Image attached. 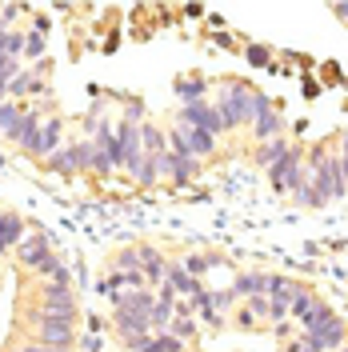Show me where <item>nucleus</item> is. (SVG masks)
I'll use <instances>...</instances> for the list:
<instances>
[{"label": "nucleus", "instance_id": "nucleus-1", "mask_svg": "<svg viewBox=\"0 0 348 352\" xmlns=\"http://www.w3.org/2000/svg\"><path fill=\"white\" fill-rule=\"evenodd\" d=\"M261 112H268V100H264L261 92H248L244 85H228L220 92V104H217V116L224 132L240 129V124H252Z\"/></svg>", "mask_w": 348, "mask_h": 352}, {"label": "nucleus", "instance_id": "nucleus-2", "mask_svg": "<svg viewBox=\"0 0 348 352\" xmlns=\"http://www.w3.org/2000/svg\"><path fill=\"white\" fill-rule=\"evenodd\" d=\"M305 344L312 352H340L348 344V324L325 305L312 316V324L305 329Z\"/></svg>", "mask_w": 348, "mask_h": 352}, {"label": "nucleus", "instance_id": "nucleus-3", "mask_svg": "<svg viewBox=\"0 0 348 352\" xmlns=\"http://www.w3.org/2000/svg\"><path fill=\"white\" fill-rule=\"evenodd\" d=\"M32 329H36V344H48L56 352H68L76 344V320H65V316H44V312H28Z\"/></svg>", "mask_w": 348, "mask_h": 352}, {"label": "nucleus", "instance_id": "nucleus-4", "mask_svg": "<svg viewBox=\"0 0 348 352\" xmlns=\"http://www.w3.org/2000/svg\"><path fill=\"white\" fill-rule=\"evenodd\" d=\"M268 180H272V188H276V192H288V197H292L305 180H312V168L305 164V148H296V144H292L288 156L276 160V164L268 168Z\"/></svg>", "mask_w": 348, "mask_h": 352}, {"label": "nucleus", "instance_id": "nucleus-5", "mask_svg": "<svg viewBox=\"0 0 348 352\" xmlns=\"http://www.w3.org/2000/svg\"><path fill=\"white\" fill-rule=\"evenodd\" d=\"M44 316H65V320H76V296H72V288H56V285H41V308Z\"/></svg>", "mask_w": 348, "mask_h": 352}, {"label": "nucleus", "instance_id": "nucleus-6", "mask_svg": "<svg viewBox=\"0 0 348 352\" xmlns=\"http://www.w3.org/2000/svg\"><path fill=\"white\" fill-rule=\"evenodd\" d=\"M176 124H180V129H204V132H213V136H220V132H224L217 109H208L204 100H196V104H180V112H176Z\"/></svg>", "mask_w": 348, "mask_h": 352}, {"label": "nucleus", "instance_id": "nucleus-7", "mask_svg": "<svg viewBox=\"0 0 348 352\" xmlns=\"http://www.w3.org/2000/svg\"><path fill=\"white\" fill-rule=\"evenodd\" d=\"M156 173L176 180V184H188L200 176V160L196 156H176V153H160L156 156Z\"/></svg>", "mask_w": 348, "mask_h": 352}, {"label": "nucleus", "instance_id": "nucleus-8", "mask_svg": "<svg viewBox=\"0 0 348 352\" xmlns=\"http://www.w3.org/2000/svg\"><path fill=\"white\" fill-rule=\"evenodd\" d=\"M56 148H61V116H48V120L41 124V132H36V140L28 144V156L44 164V160L56 153Z\"/></svg>", "mask_w": 348, "mask_h": 352}, {"label": "nucleus", "instance_id": "nucleus-9", "mask_svg": "<svg viewBox=\"0 0 348 352\" xmlns=\"http://www.w3.org/2000/svg\"><path fill=\"white\" fill-rule=\"evenodd\" d=\"M12 256H17V264H21V268H32V272H36V268L52 256V244L36 232V236H24V241L12 248Z\"/></svg>", "mask_w": 348, "mask_h": 352}, {"label": "nucleus", "instance_id": "nucleus-10", "mask_svg": "<svg viewBox=\"0 0 348 352\" xmlns=\"http://www.w3.org/2000/svg\"><path fill=\"white\" fill-rule=\"evenodd\" d=\"M164 272H168V261L156 252L153 244H140V276L149 288H160L164 285Z\"/></svg>", "mask_w": 348, "mask_h": 352}, {"label": "nucleus", "instance_id": "nucleus-11", "mask_svg": "<svg viewBox=\"0 0 348 352\" xmlns=\"http://www.w3.org/2000/svg\"><path fill=\"white\" fill-rule=\"evenodd\" d=\"M164 285L173 288L176 296H188V300H196V296L204 292V288H200V280H193V276H188L180 264H168V272H164Z\"/></svg>", "mask_w": 348, "mask_h": 352}, {"label": "nucleus", "instance_id": "nucleus-12", "mask_svg": "<svg viewBox=\"0 0 348 352\" xmlns=\"http://www.w3.org/2000/svg\"><path fill=\"white\" fill-rule=\"evenodd\" d=\"M21 241H24V220L17 212H0V256L12 252Z\"/></svg>", "mask_w": 348, "mask_h": 352}, {"label": "nucleus", "instance_id": "nucleus-13", "mask_svg": "<svg viewBox=\"0 0 348 352\" xmlns=\"http://www.w3.org/2000/svg\"><path fill=\"white\" fill-rule=\"evenodd\" d=\"M320 308H325V300H320V296H312V288H301V292H296V300H292V312H288V316H292V320H301V324H312V316H316V312H320Z\"/></svg>", "mask_w": 348, "mask_h": 352}, {"label": "nucleus", "instance_id": "nucleus-14", "mask_svg": "<svg viewBox=\"0 0 348 352\" xmlns=\"http://www.w3.org/2000/svg\"><path fill=\"white\" fill-rule=\"evenodd\" d=\"M41 124H44L41 109H24V112H21V124H17V140H12V144H21V153H28V144L36 140Z\"/></svg>", "mask_w": 348, "mask_h": 352}, {"label": "nucleus", "instance_id": "nucleus-15", "mask_svg": "<svg viewBox=\"0 0 348 352\" xmlns=\"http://www.w3.org/2000/svg\"><path fill=\"white\" fill-rule=\"evenodd\" d=\"M232 292L237 296H268V272H240L237 280H232Z\"/></svg>", "mask_w": 348, "mask_h": 352}, {"label": "nucleus", "instance_id": "nucleus-16", "mask_svg": "<svg viewBox=\"0 0 348 352\" xmlns=\"http://www.w3.org/2000/svg\"><path fill=\"white\" fill-rule=\"evenodd\" d=\"M44 168H48V173H56V176H76V173H80V168H76V153H72V144H61L56 153L44 160Z\"/></svg>", "mask_w": 348, "mask_h": 352}, {"label": "nucleus", "instance_id": "nucleus-17", "mask_svg": "<svg viewBox=\"0 0 348 352\" xmlns=\"http://www.w3.org/2000/svg\"><path fill=\"white\" fill-rule=\"evenodd\" d=\"M281 129H284V116L281 112H261V116H257V120H252V132H257V140H276V136H281Z\"/></svg>", "mask_w": 348, "mask_h": 352}, {"label": "nucleus", "instance_id": "nucleus-18", "mask_svg": "<svg viewBox=\"0 0 348 352\" xmlns=\"http://www.w3.org/2000/svg\"><path fill=\"white\" fill-rule=\"evenodd\" d=\"M184 140H188V153L200 160V156H213L217 153V136L204 129H184Z\"/></svg>", "mask_w": 348, "mask_h": 352}, {"label": "nucleus", "instance_id": "nucleus-19", "mask_svg": "<svg viewBox=\"0 0 348 352\" xmlns=\"http://www.w3.org/2000/svg\"><path fill=\"white\" fill-rule=\"evenodd\" d=\"M288 148H292V144H288L284 136H276V140H264L261 148H257V164H261V168H272L276 160H284V156H288Z\"/></svg>", "mask_w": 348, "mask_h": 352}, {"label": "nucleus", "instance_id": "nucleus-20", "mask_svg": "<svg viewBox=\"0 0 348 352\" xmlns=\"http://www.w3.org/2000/svg\"><path fill=\"white\" fill-rule=\"evenodd\" d=\"M140 148H144V156H160L168 153V140L156 124H140Z\"/></svg>", "mask_w": 348, "mask_h": 352}, {"label": "nucleus", "instance_id": "nucleus-21", "mask_svg": "<svg viewBox=\"0 0 348 352\" xmlns=\"http://www.w3.org/2000/svg\"><path fill=\"white\" fill-rule=\"evenodd\" d=\"M21 104H17V100H4V104H0V132H4V136H8V140H17V124H21Z\"/></svg>", "mask_w": 348, "mask_h": 352}, {"label": "nucleus", "instance_id": "nucleus-22", "mask_svg": "<svg viewBox=\"0 0 348 352\" xmlns=\"http://www.w3.org/2000/svg\"><path fill=\"white\" fill-rule=\"evenodd\" d=\"M41 80H36V72H17L12 80H8V100H21L24 92H36Z\"/></svg>", "mask_w": 348, "mask_h": 352}, {"label": "nucleus", "instance_id": "nucleus-23", "mask_svg": "<svg viewBox=\"0 0 348 352\" xmlns=\"http://www.w3.org/2000/svg\"><path fill=\"white\" fill-rule=\"evenodd\" d=\"M112 264H116V272H140V248H116V256H112Z\"/></svg>", "mask_w": 348, "mask_h": 352}, {"label": "nucleus", "instance_id": "nucleus-24", "mask_svg": "<svg viewBox=\"0 0 348 352\" xmlns=\"http://www.w3.org/2000/svg\"><path fill=\"white\" fill-rule=\"evenodd\" d=\"M292 200H296V204H301V208H325L328 200L320 197V192H316V188H312V180H305V184H301V188H296V192H292Z\"/></svg>", "mask_w": 348, "mask_h": 352}, {"label": "nucleus", "instance_id": "nucleus-25", "mask_svg": "<svg viewBox=\"0 0 348 352\" xmlns=\"http://www.w3.org/2000/svg\"><path fill=\"white\" fill-rule=\"evenodd\" d=\"M168 332H173L180 344H188V340H196V316H173V324H168Z\"/></svg>", "mask_w": 348, "mask_h": 352}, {"label": "nucleus", "instance_id": "nucleus-26", "mask_svg": "<svg viewBox=\"0 0 348 352\" xmlns=\"http://www.w3.org/2000/svg\"><path fill=\"white\" fill-rule=\"evenodd\" d=\"M213 264H220V256H188V261L180 264V268H184V272H188L193 280H200V276H204V272H208Z\"/></svg>", "mask_w": 348, "mask_h": 352}, {"label": "nucleus", "instance_id": "nucleus-27", "mask_svg": "<svg viewBox=\"0 0 348 352\" xmlns=\"http://www.w3.org/2000/svg\"><path fill=\"white\" fill-rule=\"evenodd\" d=\"M24 56H32L36 65L44 60V32L36 28V32H24Z\"/></svg>", "mask_w": 348, "mask_h": 352}, {"label": "nucleus", "instance_id": "nucleus-28", "mask_svg": "<svg viewBox=\"0 0 348 352\" xmlns=\"http://www.w3.org/2000/svg\"><path fill=\"white\" fill-rule=\"evenodd\" d=\"M176 92H180V100H184V104H196V100L204 96V80H180Z\"/></svg>", "mask_w": 348, "mask_h": 352}, {"label": "nucleus", "instance_id": "nucleus-29", "mask_svg": "<svg viewBox=\"0 0 348 352\" xmlns=\"http://www.w3.org/2000/svg\"><path fill=\"white\" fill-rule=\"evenodd\" d=\"M72 153H76V168L80 173H92V140H76Z\"/></svg>", "mask_w": 348, "mask_h": 352}, {"label": "nucleus", "instance_id": "nucleus-30", "mask_svg": "<svg viewBox=\"0 0 348 352\" xmlns=\"http://www.w3.org/2000/svg\"><path fill=\"white\" fill-rule=\"evenodd\" d=\"M4 56H12V60L24 56V32H12V28H8V36H4Z\"/></svg>", "mask_w": 348, "mask_h": 352}, {"label": "nucleus", "instance_id": "nucleus-31", "mask_svg": "<svg viewBox=\"0 0 348 352\" xmlns=\"http://www.w3.org/2000/svg\"><path fill=\"white\" fill-rule=\"evenodd\" d=\"M288 312H292V305L284 300V296H268V320H288Z\"/></svg>", "mask_w": 348, "mask_h": 352}, {"label": "nucleus", "instance_id": "nucleus-32", "mask_svg": "<svg viewBox=\"0 0 348 352\" xmlns=\"http://www.w3.org/2000/svg\"><path fill=\"white\" fill-rule=\"evenodd\" d=\"M160 173H156V156H144L140 160V173H136V184H156Z\"/></svg>", "mask_w": 348, "mask_h": 352}, {"label": "nucleus", "instance_id": "nucleus-33", "mask_svg": "<svg viewBox=\"0 0 348 352\" xmlns=\"http://www.w3.org/2000/svg\"><path fill=\"white\" fill-rule=\"evenodd\" d=\"M244 308H248L257 320H268V296H248V300H244Z\"/></svg>", "mask_w": 348, "mask_h": 352}, {"label": "nucleus", "instance_id": "nucleus-34", "mask_svg": "<svg viewBox=\"0 0 348 352\" xmlns=\"http://www.w3.org/2000/svg\"><path fill=\"white\" fill-rule=\"evenodd\" d=\"M17 16H21V4H4V8H0V21L4 24H12Z\"/></svg>", "mask_w": 348, "mask_h": 352}, {"label": "nucleus", "instance_id": "nucleus-35", "mask_svg": "<svg viewBox=\"0 0 348 352\" xmlns=\"http://www.w3.org/2000/svg\"><path fill=\"white\" fill-rule=\"evenodd\" d=\"M336 156H340V168H345V180H348V136L340 140V148H336Z\"/></svg>", "mask_w": 348, "mask_h": 352}, {"label": "nucleus", "instance_id": "nucleus-36", "mask_svg": "<svg viewBox=\"0 0 348 352\" xmlns=\"http://www.w3.org/2000/svg\"><path fill=\"white\" fill-rule=\"evenodd\" d=\"M140 352H164V332H160V336H153V340H149Z\"/></svg>", "mask_w": 348, "mask_h": 352}, {"label": "nucleus", "instance_id": "nucleus-37", "mask_svg": "<svg viewBox=\"0 0 348 352\" xmlns=\"http://www.w3.org/2000/svg\"><path fill=\"white\" fill-rule=\"evenodd\" d=\"M21 352H56V349H48V344H36V340H28Z\"/></svg>", "mask_w": 348, "mask_h": 352}, {"label": "nucleus", "instance_id": "nucleus-38", "mask_svg": "<svg viewBox=\"0 0 348 352\" xmlns=\"http://www.w3.org/2000/svg\"><path fill=\"white\" fill-rule=\"evenodd\" d=\"M336 12H340V16L348 21V4H336Z\"/></svg>", "mask_w": 348, "mask_h": 352}, {"label": "nucleus", "instance_id": "nucleus-39", "mask_svg": "<svg viewBox=\"0 0 348 352\" xmlns=\"http://www.w3.org/2000/svg\"><path fill=\"white\" fill-rule=\"evenodd\" d=\"M340 352H348V349H340Z\"/></svg>", "mask_w": 348, "mask_h": 352}, {"label": "nucleus", "instance_id": "nucleus-40", "mask_svg": "<svg viewBox=\"0 0 348 352\" xmlns=\"http://www.w3.org/2000/svg\"><path fill=\"white\" fill-rule=\"evenodd\" d=\"M0 212H4V208H0Z\"/></svg>", "mask_w": 348, "mask_h": 352}]
</instances>
